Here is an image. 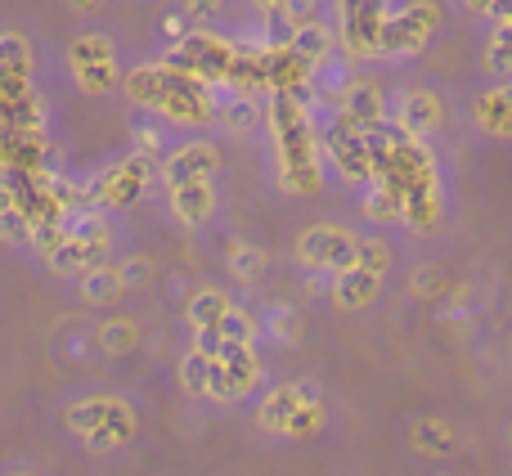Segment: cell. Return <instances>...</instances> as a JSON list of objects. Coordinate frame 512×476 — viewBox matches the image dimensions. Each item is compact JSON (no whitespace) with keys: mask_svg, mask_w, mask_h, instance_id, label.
<instances>
[{"mask_svg":"<svg viewBox=\"0 0 512 476\" xmlns=\"http://www.w3.org/2000/svg\"><path fill=\"white\" fill-rule=\"evenodd\" d=\"M274 135L283 149V180L292 189H310L315 185V135H310L306 108L292 95L274 99Z\"/></svg>","mask_w":512,"mask_h":476,"instance_id":"1","label":"cell"},{"mask_svg":"<svg viewBox=\"0 0 512 476\" xmlns=\"http://www.w3.org/2000/svg\"><path fill=\"white\" fill-rule=\"evenodd\" d=\"M68 68L77 77V86L86 95H108L117 86V50L104 32H86L72 41L68 50Z\"/></svg>","mask_w":512,"mask_h":476,"instance_id":"2","label":"cell"},{"mask_svg":"<svg viewBox=\"0 0 512 476\" xmlns=\"http://www.w3.org/2000/svg\"><path fill=\"white\" fill-rule=\"evenodd\" d=\"M355 252H360V234L342 230V225H310L297 238V261L310 265V270L342 274L355 265Z\"/></svg>","mask_w":512,"mask_h":476,"instance_id":"3","label":"cell"},{"mask_svg":"<svg viewBox=\"0 0 512 476\" xmlns=\"http://www.w3.org/2000/svg\"><path fill=\"white\" fill-rule=\"evenodd\" d=\"M144 185H149V162H144L140 153H131V158L99 171V180L90 185V198L104 207H126L144 194Z\"/></svg>","mask_w":512,"mask_h":476,"instance_id":"4","label":"cell"},{"mask_svg":"<svg viewBox=\"0 0 512 476\" xmlns=\"http://www.w3.org/2000/svg\"><path fill=\"white\" fill-rule=\"evenodd\" d=\"M445 117H450L445 113V99L427 86H414L396 99V122L409 140H432V135L445 126Z\"/></svg>","mask_w":512,"mask_h":476,"instance_id":"5","label":"cell"},{"mask_svg":"<svg viewBox=\"0 0 512 476\" xmlns=\"http://www.w3.org/2000/svg\"><path fill=\"white\" fill-rule=\"evenodd\" d=\"M167 203L185 230H203L216 216V180L212 176H194V180H176L167 185Z\"/></svg>","mask_w":512,"mask_h":476,"instance_id":"6","label":"cell"},{"mask_svg":"<svg viewBox=\"0 0 512 476\" xmlns=\"http://www.w3.org/2000/svg\"><path fill=\"white\" fill-rule=\"evenodd\" d=\"M468 117L481 135L490 140H512V77L508 81H495V86H481L468 104Z\"/></svg>","mask_w":512,"mask_h":476,"instance_id":"7","label":"cell"},{"mask_svg":"<svg viewBox=\"0 0 512 476\" xmlns=\"http://www.w3.org/2000/svg\"><path fill=\"white\" fill-rule=\"evenodd\" d=\"M436 23H441V9L432 5V0H423V5H409L400 9V14H387V54H414L427 45V36L436 32Z\"/></svg>","mask_w":512,"mask_h":476,"instance_id":"8","label":"cell"},{"mask_svg":"<svg viewBox=\"0 0 512 476\" xmlns=\"http://www.w3.org/2000/svg\"><path fill=\"white\" fill-rule=\"evenodd\" d=\"M256 382V355H252V346H239V342H225V351L216 355V364H212V396H243Z\"/></svg>","mask_w":512,"mask_h":476,"instance_id":"9","label":"cell"},{"mask_svg":"<svg viewBox=\"0 0 512 476\" xmlns=\"http://www.w3.org/2000/svg\"><path fill=\"white\" fill-rule=\"evenodd\" d=\"M342 41L351 54H387V5L342 14Z\"/></svg>","mask_w":512,"mask_h":476,"instance_id":"10","label":"cell"},{"mask_svg":"<svg viewBox=\"0 0 512 476\" xmlns=\"http://www.w3.org/2000/svg\"><path fill=\"white\" fill-rule=\"evenodd\" d=\"M221 171V149L212 140H189L176 153H167L162 162V180L176 185V180H194V176H216Z\"/></svg>","mask_w":512,"mask_h":476,"instance_id":"11","label":"cell"},{"mask_svg":"<svg viewBox=\"0 0 512 476\" xmlns=\"http://www.w3.org/2000/svg\"><path fill=\"white\" fill-rule=\"evenodd\" d=\"M342 113L351 117L355 126H364V131H378L391 113V99L378 81H351V86L342 90Z\"/></svg>","mask_w":512,"mask_h":476,"instance_id":"12","label":"cell"},{"mask_svg":"<svg viewBox=\"0 0 512 476\" xmlns=\"http://www.w3.org/2000/svg\"><path fill=\"white\" fill-rule=\"evenodd\" d=\"M180 50H185V63H194V77H216L221 68L234 63V50L216 36H185Z\"/></svg>","mask_w":512,"mask_h":476,"instance_id":"13","label":"cell"},{"mask_svg":"<svg viewBox=\"0 0 512 476\" xmlns=\"http://www.w3.org/2000/svg\"><path fill=\"white\" fill-rule=\"evenodd\" d=\"M378 288H382V274H369V270H360V265H351V270L337 274L333 297L342 301V306L360 310V306H369V301L378 297Z\"/></svg>","mask_w":512,"mask_h":476,"instance_id":"14","label":"cell"},{"mask_svg":"<svg viewBox=\"0 0 512 476\" xmlns=\"http://www.w3.org/2000/svg\"><path fill=\"white\" fill-rule=\"evenodd\" d=\"M310 400H315V387H283V391H274V396L265 400L261 423L274 427V432H288L292 414H297L301 405H310Z\"/></svg>","mask_w":512,"mask_h":476,"instance_id":"15","label":"cell"},{"mask_svg":"<svg viewBox=\"0 0 512 476\" xmlns=\"http://www.w3.org/2000/svg\"><path fill=\"white\" fill-rule=\"evenodd\" d=\"M481 68H486L490 77H499V81L512 77V23L508 18H495V32H490V41H486Z\"/></svg>","mask_w":512,"mask_h":476,"instance_id":"16","label":"cell"},{"mask_svg":"<svg viewBox=\"0 0 512 476\" xmlns=\"http://www.w3.org/2000/svg\"><path fill=\"white\" fill-rule=\"evenodd\" d=\"M328 32L315 23V18H306V23H297V32H292V45H288V54L292 59H301V63H319L328 54Z\"/></svg>","mask_w":512,"mask_h":476,"instance_id":"17","label":"cell"},{"mask_svg":"<svg viewBox=\"0 0 512 476\" xmlns=\"http://www.w3.org/2000/svg\"><path fill=\"white\" fill-rule=\"evenodd\" d=\"M81 288H86V297L95 301V306H108V301L122 297L126 279H122V270H117V265H95V270H86Z\"/></svg>","mask_w":512,"mask_h":476,"instance_id":"18","label":"cell"},{"mask_svg":"<svg viewBox=\"0 0 512 476\" xmlns=\"http://www.w3.org/2000/svg\"><path fill=\"white\" fill-rule=\"evenodd\" d=\"M230 274L239 283H256L265 274V252H261V247H248V243L230 247Z\"/></svg>","mask_w":512,"mask_h":476,"instance_id":"19","label":"cell"},{"mask_svg":"<svg viewBox=\"0 0 512 476\" xmlns=\"http://www.w3.org/2000/svg\"><path fill=\"white\" fill-rule=\"evenodd\" d=\"M414 445L423 454H450L454 450V432L445 423H436V418H423V423L414 427Z\"/></svg>","mask_w":512,"mask_h":476,"instance_id":"20","label":"cell"},{"mask_svg":"<svg viewBox=\"0 0 512 476\" xmlns=\"http://www.w3.org/2000/svg\"><path fill=\"white\" fill-rule=\"evenodd\" d=\"M99 342H104L108 355H126L135 342H140V328H135L131 319H113V324L99 328Z\"/></svg>","mask_w":512,"mask_h":476,"instance_id":"21","label":"cell"},{"mask_svg":"<svg viewBox=\"0 0 512 476\" xmlns=\"http://www.w3.org/2000/svg\"><path fill=\"white\" fill-rule=\"evenodd\" d=\"M225 310H230V301H225L221 292H198L194 306H189V315H194L198 328H216L225 319Z\"/></svg>","mask_w":512,"mask_h":476,"instance_id":"22","label":"cell"},{"mask_svg":"<svg viewBox=\"0 0 512 476\" xmlns=\"http://www.w3.org/2000/svg\"><path fill=\"white\" fill-rule=\"evenodd\" d=\"M355 265L369 274H387L391 270V247L382 238H360V252H355Z\"/></svg>","mask_w":512,"mask_h":476,"instance_id":"23","label":"cell"},{"mask_svg":"<svg viewBox=\"0 0 512 476\" xmlns=\"http://www.w3.org/2000/svg\"><path fill=\"white\" fill-rule=\"evenodd\" d=\"M212 364H216V355H207V351L189 355L185 369H180V373H185V391H194V396H198V391L212 387Z\"/></svg>","mask_w":512,"mask_h":476,"instance_id":"24","label":"cell"},{"mask_svg":"<svg viewBox=\"0 0 512 476\" xmlns=\"http://www.w3.org/2000/svg\"><path fill=\"white\" fill-rule=\"evenodd\" d=\"M216 333L225 337V342H239V346H252V319L243 315V310H225V319L216 324Z\"/></svg>","mask_w":512,"mask_h":476,"instance_id":"25","label":"cell"},{"mask_svg":"<svg viewBox=\"0 0 512 476\" xmlns=\"http://www.w3.org/2000/svg\"><path fill=\"white\" fill-rule=\"evenodd\" d=\"M454 5H459L468 18H499L512 0H454Z\"/></svg>","mask_w":512,"mask_h":476,"instance_id":"26","label":"cell"},{"mask_svg":"<svg viewBox=\"0 0 512 476\" xmlns=\"http://www.w3.org/2000/svg\"><path fill=\"white\" fill-rule=\"evenodd\" d=\"M117 270H122L126 283H144V279H149V261H144V256H135V261H122Z\"/></svg>","mask_w":512,"mask_h":476,"instance_id":"27","label":"cell"},{"mask_svg":"<svg viewBox=\"0 0 512 476\" xmlns=\"http://www.w3.org/2000/svg\"><path fill=\"white\" fill-rule=\"evenodd\" d=\"M221 5H225V0H189V14H194V18H216V14H221Z\"/></svg>","mask_w":512,"mask_h":476,"instance_id":"28","label":"cell"},{"mask_svg":"<svg viewBox=\"0 0 512 476\" xmlns=\"http://www.w3.org/2000/svg\"><path fill=\"white\" fill-rule=\"evenodd\" d=\"M373 5H387V0H342V14H351V9H373Z\"/></svg>","mask_w":512,"mask_h":476,"instance_id":"29","label":"cell"},{"mask_svg":"<svg viewBox=\"0 0 512 476\" xmlns=\"http://www.w3.org/2000/svg\"><path fill=\"white\" fill-rule=\"evenodd\" d=\"M68 5H72V9H77V14H95V9H99V5H104V0H68Z\"/></svg>","mask_w":512,"mask_h":476,"instance_id":"30","label":"cell"}]
</instances>
